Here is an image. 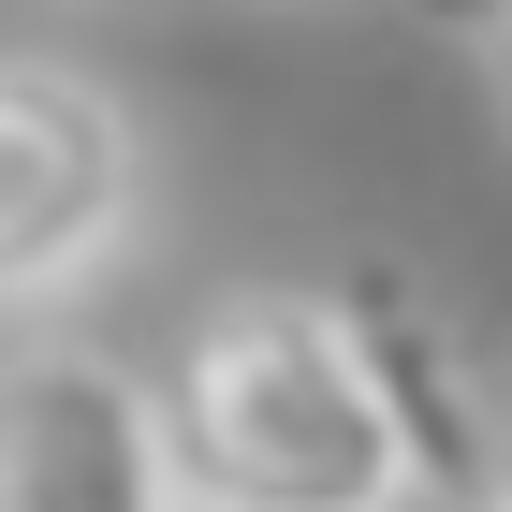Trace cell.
Masks as SVG:
<instances>
[{"instance_id": "6da1fadb", "label": "cell", "mask_w": 512, "mask_h": 512, "mask_svg": "<svg viewBox=\"0 0 512 512\" xmlns=\"http://www.w3.org/2000/svg\"><path fill=\"white\" fill-rule=\"evenodd\" d=\"M147 410H161V454H176L191 512H410L381 410H366L322 293H293V278L220 293L176 337V366L147 381Z\"/></svg>"}, {"instance_id": "7a4b0ae2", "label": "cell", "mask_w": 512, "mask_h": 512, "mask_svg": "<svg viewBox=\"0 0 512 512\" xmlns=\"http://www.w3.org/2000/svg\"><path fill=\"white\" fill-rule=\"evenodd\" d=\"M147 205V147L132 103L74 59H0V308H44L59 278H88Z\"/></svg>"}, {"instance_id": "3957f363", "label": "cell", "mask_w": 512, "mask_h": 512, "mask_svg": "<svg viewBox=\"0 0 512 512\" xmlns=\"http://www.w3.org/2000/svg\"><path fill=\"white\" fill-rule=\"evenodd\" d=\"M0 512H191L161 410L118 352L44 337V352L0 366Z\"/></svg>"}, {"instance_id": "277c9868", "label": "cell", "mask_w": 512, "mask_h": 512, "mask_svg": "<svg viewBox=\"0 0 512 512\" xmlns=\"http://www.w3.org/2000/svg\"><path fill=\"white\" fill-rule=\"evenodd\" d=\"M322 322H337V352H352L410 498H498V410H483V381H469V352H454V322H439L425 278L395 249H366V264H337Z\"/></svg>"}, {"instance_id": "5b68a950", "label": "cell", "mask_w": 512, "mask_h": 512, "mask_svg": "<svg viewBox=\"0 0 512 512\" xmlns=\"http://www.w3.org/2000/svg\"><path fill=\"white\" fill-rule=\"evenodd\" d=\"M425 15H439V30H454V44H469V74H483V103H498V118H512V0H425Z\"/></svg>"}, {"instance_id": "8992f818", "label": "cell", "mask_w": 512, "mask_h": 512, "mask_svg": "<svg viewBox=\"0 0 512 512\" xmlns=\"http://www.w3.org/2000/svg\"><path fill=\"white\" fill-rule=\"evenodd\" d=\"M483 512H512V395H498V498H483Z\"/></svg>"}]
</instances>
